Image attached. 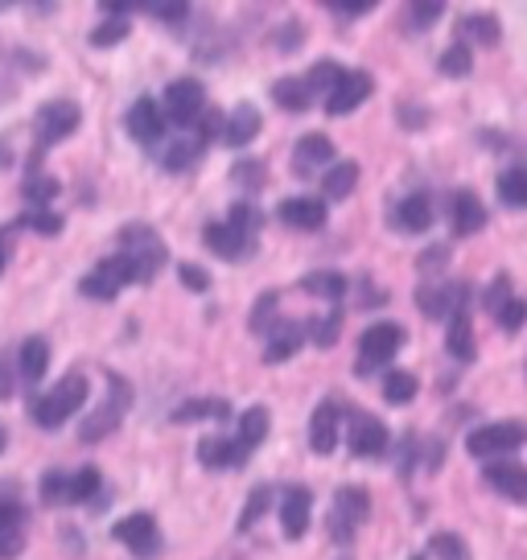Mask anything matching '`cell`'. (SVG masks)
Segmentation results:
<instances>
[{
  "instance_id": "34",
  "label": "cell",
  "mask_w": 527,
  "mask_h": 560,
  "mask_svg": "<svg viewBox=\"0 0 527 560\" xmlns=\"http://www.w3.org/2000/svg\"><path fill=\"white\" fill-rule=\"evenodd\" d=\"M42 503H50V508L74 503V474H67V470L46 474V478H42Z\"/></svg>"
},
{
  "instance_id": "53",
  "label": "cell",
  "mask_w": 527,
  "mask_h": 560,
  "mask_svg": "<svg viewBox=\"0 0 527 560\" xmlns=\"http://www.w3.org/2000/svg\"><path fill=\"white\" fill-rule=\"evenodd\" d=\"M177 277H181V284L194 289V293H207V289H211V277H207L198 264H177Z\"/></svg>"
},
{
  "instance_id": "3",
  "label": "cell",
  "mask_w": 527,
  "mask_h": 560,
  "mask_svg": "<svg viewBox=\"0 0 527 560\" xmlns=\"http://www.w3.org/2000/svg\"><path fill=\"white\" fill-rule=\"evenodd\" d=\"M527 445V424L524 420H499V424H482L466 438V450L475 457H503Z\"/></svg>"
},
{
  "instance_id": "51",
  "label": "cell",
  "mask_w": 527,
  "mask_h": 560,
  "mask_svg": "<svg viewBox=\"0 0 527 560\" xmlns=\"http://www.w3.org/2000/svg\"><path fill=\"white\" fill-rule=\"evenodd\" d=\"M527 322V305L519 298H511L507 305H503V310H499V326H503V330H519V326H524Z\"/></svg>"
},
{
  "instance_id": "39",
  "label": "cell",
  "mask_w": 527,
  "mask_h": 560,
  "mask_svg": "<svg viewBox=\"0 0 527 560\" xmlns=\"http://www.w3.org/2000/svg\"><path fill=\"white\" fill-rule=\"evenodd\" d=\"M342 74H347V70L338 67V62H317V67L305 74V83H309L314 95H326V100H330V91L342 83Z\"/></svg>"
},
{
  "instance_id": "23",
  "label": "cell",
  "mask_w": 527,
  "mask_h": 560,
  "mask_svg": "<svg viewBox=\"0 0 527 560\" xmlns=\"http://www.w3.org/2000/svg\"><path fill=\"white\" fill-rule=\"evenodd\" d=\"M281 219L297 231H317L326 223V202H317V198H289V202H281Z\"/></svg>"
},
{
  "instance_id": "31",
  "label": "cell",
  "mask_w": 527,
  "mask_h": 560,
  "mask_svg": "<svg viewBox=\"0 0 527 560\" xmlns=\"http://www.w3.org/2000/svg\"><path fill=\"white\" fill-rule=\"evenodd\" d=\"M272 100H277L284 112H305L309 100H314V91H309L305 79H281V83L272 88Z\"/></svg>"
},
{
  "instance_id": "4",
  "label": "cell",
  "mask_w": 527,
  "mask_h": 560,
  "mask_svg": "<svg viewBox=\"0 0 527 560\" xmlns=\"http://www.w3.org/2000/svg\"><path fill=\"white\" fill-rule=\"evenodd\" d=\"M371 515V494L363 487H342L335 494V508H330V520H326V527H330V536H335L338 544H351L354 532L363 527V520Z\"/></svg>"
},
{
  "instance_id": "32",
  "label": "cell",
  "mask_w": 527,
  "mask_h": 560,
  "mask_svg": "<svg viewBox=\"0 0 527 560\" xmlns=\"http://www.w3.org/2000/svg\"><path fill=\"white\" fill-rule=\"evenodd\" d=\"M268 429H272V417H268V408H247L244 417H239V441H244L247 450H256V445H264V438H268Z\"/></svg>"
},
{
  "instance_id": "44",
  "label": "cell",
  "mask_w": 527,
  "mask_h": 560,
  "mask_svg": "<svg viewBox=\"0 0 527 560\" xmlns=\"http://www.w3.org/2000/svg\"><path fill=\"white\" fill-rule=\"evenodd\" d=\"M441 74H449V79H466V74H470V46L454 42L449 50L441 54Z\"/></svg>"
},
{
  "instance_id": "43",
  "label": "cell",
  "mask_w": 527,
  "mask_h": 560,
  "mask_svg": "<svg viewBox=\"0 0 527 560\" xmlns=\"http://www.w3.org/2000/svg\"><path fill=\"white\" fill-rule=\"evenodd\" d=\"M268 508H272V487H256L251 494H247L244 515H239V532H251V527H256V520H260Z\"/></svg>"
},
{
  "instance_id": "25",
  "label": "cell",
  "mask_w": 527,
  "mask_h": 560,
  "mask_svg": "<svg viewBox=\"0 0 527 560\" xmlns=\"http://www.w3.org/2000/svg\"><path fill=\"white\" fill-rule=\"evenodd\" d=\"M454 231L457 235H478V231L487 228V210H482V202H478V194L461 190L454 194Z\"/></svg>"
},
{
  "instance_id": "20",
  "label": "cell",
  "mask_w": 527,
  "mask_h": 560,
  "mask_svg": "<svg viewBox=\"0 0 527 560\" xmlns=\"http://www.w3.org/2000/svg\"><path fill=\"white\" fill-rule=\"evenodd\" d=\"M335 161V140L321 137V132H309V137L297 140V153H293V165H297L301 177H314V170L330 165Z\"/></svg>"
},
{
  "instance_id": "2",
  "label": "cell",
  "mask_w": 527,
  "mask_h": 560,
  "mask_svg": "<svg viewBox=\"0 0 527 560\" xmlns=\"http://www.w3.org/2000/svg\"><path fill=\"white\" fill-rule=\"evenodd\" d=\"M120 256L137 268L141 284H149L165 268V260H169V252H165V244H161L157 231L149 228V223H132V228L120 231Z\"/></svg>"
},
{
  "instance_id": "22",
  "label": "cell",
  "mask_w": 527,
  "mask_h": 560,
  "mask_svg": "<svg viewBox=\"0 0 527 560\" xmlns=\"http://www.w3.org/2000/svg\"><path fill=\"white\" fill-rule=\"evenodd\" d=\"M396 228L424 235V231L433 228V198L429 194H408L405 202L396 207Z\"/></svg>"
},
{
  "instance_id": "9",
  "label": "cell",
  "mask_w": 527,
  "mask_h": 560,
  "mask_svg": "<svg viewBox=\"0 0 527 560\" xmlns=\"http://www.w3.org/2000/svg\"><path fill=\"white\" fill-rule=\"evenodd\" d=\"M116 540H120L132 557H157V548H161L157 520L144 515V511H137V515H128V520L116 524Z\"/></svg>"
},
{
  "instance_id": "11",
  "label": "cell",
  "mask_w": 527,
  "mask_h": 560,
  "mask_svg": "<svg viewBox=\"0 0 527 560\" xmlns=\"http://www.w3.org/2000/svg\"><path fill=\"white\" fill-rule=\"evenodd\" d=\"M79 128V107L71 100H58V104H46L37 112V140L50 149L58 140H67Z\"/></svg>"
},
{
  "instance_id": "60",
  "label": "cell",
  "mask_w": 527,
  "mask_h": 560,
  "mask_svg": "<svg viewBox=\"0 0 527 560\" xmlns=\"http://www.w3.org/2000/svg\"><path fill=\"white\" fill-rule=\"evenodd\" d=\"M9 161H13V153H9L4 144H0V165H9Z\"/></svg>"
},
{
  "instance_id": "33",
  "label": "cell",
  "mask_w": 527,
  "mask_h": 560,
  "mask_svg": "<svg viewBox=\"0 0 527 560\" xmlns=\"http://www.w3.org/2000/svg\"><path fill=\"white\" fill-rule=\"evenodd\" d=\"M445 347H449V354L461 359V363H470V359H475V334H470V317L466 314H457L454 322H449Z\"/></svg>"
},
{
  "instance_id": "26",
  "label": "cell",
  "mask_w": 527,
  "mask_h": 560,
  "mask_svg": "<svg viewBox=\"0 0 527 560\" xmlns=\"http://www.w3.org/2000/svg\"><path fill=\"white\" fill-rule=\"evenodd\" d=\"M256 132H260V112L251 104H239V107H231V116L223 120V140L227 144H247V140H256Z\"/></svg>"
},
{
  "instance_id": "5",
  "label": "cell",
  "mask_w": 527,
  "mask_h": 560,
  "mask_svg": "<svg viewBox=\"0 0 527 560\" xmlns=\"http://www.w3.org/2000/svg\"><path fill=\"white\" fill-rule=\"evenodd\" d=\"M400 347H405V326H396V322H379V326L363 330V338H359V375H371L375 368L391 363L400 354Z\"/></svg>"
},
{
  "instance_id": "29",
  "label": "cell",
  "mask_w": 527,
  "mask_h": 560,
  "mask_svg": "<svg viewBox=\"0 0 527 560\" xmlns=\"http://www.w3.org/2000/svg\"><path fill=\"white\" fill-rule=\"evenodd\" d=\"M354 182H359V165L354 161H338V165H330V174L321 177V190H326L330 202H338V198H347L354 190Z\"/></svg>"
},
{
  "instance_id": "13",
  "label": "cell",
  "mask_w": 527,
  "mask_h": 560,
  "mask_svg": "<svg viewBox=\"0 0 527 560\" xmlns=\"http://www.w3.org/2000/svg\"><path fill=\"white\" fill-rule=\"evenodd\" d=\"M338 438H342V408L335 400H321L314 420H309V445H314V454H335Z\"/></svg>"
},
{
  "instance_id": "30",
  "label": "cell",
  "mask_w": 527,
  "mask_h": 560,
  "mask_svg": "<svg viewBox=\"0 0 527 560\" xmlns=\"http://www.w3.org/2000/svg\"><path fill=\"white\" fill-rule=\"evenodd\" d=\"M301 289L314 293V298H326L330 305H338L342 293H347V277H342V272H309V277L301 280Z\"/></svg>"
},
{
  "instance_id": "55",
  "label": "cell",
  "mask_w": 527,
  "mask_h": 560,
  "mask_svg": "<svg viewBox=\"0 0 527 560\" xmlns=\"http://www.w3.org/2000/svg\"><path fill=\"white\" fill-rule=\"evenodd\" d=\"M482 301H487V310H491V314L499 317V310H503V305L511 301V280H507V277H499V280L491 284V289H487V298H482Z\"/></svg>"
},
{
  "instance_id": "46",
  "label": "cell",
  "mask_w": 527,
  "mask_h": 560,
  "mask_svg": "<svg viewBox=\"0 0 527 560\" xmlns=\"http://www.w3.org/2000/svg\"><path fill=\"white\" fill-rule=\"evenodd\" d=\"M99 487H104V478H99V470H95V466L74 470V503H91V499L99 494Z\"/></svg>"
},
{
  "instance_id": "50",
  "label": "cell",
  "mask_w": 527,
  "mask_h": 560,
  "mask_svg": "<svg viewBox=\"0 0 527 560\" xmlns=\"http://www.w3.org/2000/svg\"><path fill=\"white\" fill-rule=\"evenodd\" d=\"M141 9H149L153 18H165V21H181L186 13H190V4H186V0H165V4H161V0H144Z\"/></svg>"
},
{
  "instance_id": "16",
  "label": "cell",
  "mask_w": 527,
  "mask_h": 560,
  "mask_svg": "<svg viewBox=\"0 0 527 560\" xmlns=\"http://www.w3.org/2000/svg\"><path fill=\"white\" fill-rule=\"evenodd\" d=\"M466 298H470V289H466V284H437V289H421V293H417L424 314L449 317V322H454L457 314H466V310H461Z\"/></svg>"
},
{
  "instance_id": "28",
  "label": "cell",
  "mask_w": 527,
  "mask_h": 560,
  "mask_svg": "<svg viewBox=\"0 0 527 560\" xmlns=\"http://www.w3.org/2000/svg\"><path fill=\"white\" fill-rule=\"evenodd\" d=\"M46 368H50V347H46V338H25V347H21V375L37 384V380H46Z\"/></svg>"
},
{
  "instance_id": "38",
  "label": "cell",
  "mask_w": 527,
  "mask_h": 560,
  "mask_svg": "<svg viewBox=\"0 0 527 560\" xmlns=\"http://www.w3.org/2000/svg\"><path fill=\"white\" fill-rule=\"evenodd\" d=\"M227 223L239 231V235H247V240L256 244V235H260V228H264V214L251 207V202H235V207H231V214H227Z\"/></svg>"
},
{
  "instance_id": "49",
  "label": "cell",
  "mask_w": 527,
  "mask_h": 560,
  "mask_svg": "<svg viewBox=\"0 0 527 560\" xmlns=\"http://www.w3.org/2000/svg\"><path fill=\"white\" fill-rule=\"evenodd\" d=\"M128 37V18H107L104 25H95V34H91V46H116Z\"/></svg>"
},
{
  "instance_id": "18",
  "label": "cell",
  "mask_w": 527,
  "mask_h": 560,
  "mask_svg": "<svg viewBox=\"0 0 527 560\" xmlns=\"http://www.w3.org/2000/svg\"><path fill=\"white\" fill-rule=\"evenodd\" d=\"M309 511H314V494L305 487L284 490V503H281V527L289 540H301L305 527H309Z\"/></svg>"
},
{
  "instance_id": "8",
  "label": "cell",
  "mask_w": 527,
  "mask_h": 560,
  "mask_svg": "<svg viewBox=\"0 0 527 560\" xmlns=\"http://www.w3.org/2000/svg\"><path fill=\"white\" fill-rule=\"evenodd\" d=\"M165 116L174 124H198L202 116H207V91H202V83L198 79H177V83H169L165 88Z\"/></svg>"
},
{
  "instance_id": "19",
  "label": "cell",
  "mask_w": 527,
  "mask_h": 560,
  "mask_svg": "<svg viewBox=\"0 0 527 560\" xmlns=\"http://www.w3.org/2000/svg\"><path fill=\"white\" fill-rule=\"evenodd\" d=\"M305 334H309L305 322H277L272 334H268L264 359H268V363H284V359H293V354L301 350V342H305Z\"/></svg>"
},
{
  "instance_id": "7",
  "label": "cell",
  "mask_w": 527,
  "mask_h": 560,
  "mask_svg": "<svg viewBox=\"0 0 527 560\" xmlns=\"http://www.w3.org/2000/svg\"><path fill=\"white\" fill-rule=\"evenodd\" d=\"M107 387H112V400L95 412V417L83 420V429H79V438L87 441V445H95V441H104L116 424L124 420V412H128V404H132V387L124 384L116 371H107Z\"/></svg>"
},
{
  "instance_id": "1",
  "label": "cell",
  "mask_w": 527,
  "mask_h": 560,
  "mask_svg": "<svg viewBox=\"0 0 527 560\" xmlns=\"http://www.w3.org/2000/svg\"><path fill=\"white\" fill-rule=\"evenodd\" d=\"M87 375H79V371H71L62 384H54V392H46V396H30V417L42 424V429H58L67 417H74L83 404H87Z\"/></svg>"
},
{
  "instance_id": "21",
  "label": "cell",
  "mask_w": 527,
  "mask_h": 560,
  "mask_svg": "<svg viewBox=\"0 0 527 560\" xmlns=\"http://www.w3.org/2000/svg\"><path fill=\"white\" fill-rule=\"evenodd\" d=\"M25 548V508L0 503V560H13Z\"/></svg>"
},
{
  "instance_id": "36",
  "label": "cell",
  "mask_w": 527,
  "mask_h": 560,
  "mask_svg": "<svg viewBox=\"0 0 527 560\" xmlns=\"http://www.w3.org/2000/svg\"><path fill=\"white\" fill-rule=\"evenodd\" d=\"M223 420L231 417V404L227 400H186L181 408L174 412L177 424H186V420Z\"/></svg>"
},
{
  "instance_id": "42",
  "label": "cell",
  "mask_w": 527,
  "mask_h": 560,
  "mask_svg": "<svg viewBox=\"0 0 527 560\" xmlns=\"http://www.w3.org/2000/svg\"><path fill=\"white\" fill-rule=\"evenodd\" d=\"M277 301H281L277 293H260V298H256V310H251V330L264 334V338L277 326Z\"/></svg>"
},
{
  "instance_id": "45",
  "label": "cell",
  "mask_w": 527,
  "mask_h": 560,
  "mask_svg": "<svg viewBox=\"0 0 527 560\" xmlns=\"http://www.w3.org/2000/svg\"><path fill=\"white\" fill-rule=\"evenodd\" d=\"M429 552H433L437 560H470V552H466L461 536H454V532H441V536H433V540H429Z\"/></svg>"
},
{
  "instance_id": "59",
  "label": "cell",
  "mask_w": 527,
  "mask_h": 560,
  "mask_svg": "<svg viewBox=\"0 0 527 560\" xmlns=\"http://www.w3.org/2000/svg\"><path fill=\"white\" fill-rule=\"evenodd\" d=\"M4 264H9V247H4V231H0V272H4Z\"/></svg>"
},
{
  "instance_id": "52",
  "label": "cell",
  "mask_w": 527,
  "mask_h": 560,
  "mask_svg": "<svg viewBox=\"0 0 527 560\" xmlns=\"http://www.w3.org/2000/svg\"><path fill=\"white\" fill-rule=\"evenodd\" d=\"M235 182L247 186V190H260L264 186V161H239V165H235Z\"/></svg>"
},
{
  "instance_id": "47",
  "label": "cell",
  "mask_w": 527,
  "mask_h": 560,
  "mask_svg": "<svg viewBox=\"0 0 527 560\" xmlns=\"http://www.w3.org/2000/svg\"><path fill=\"white\" fill-rule=\"evenodd\" d=\"M21 228H34V231H42V235H58V231H62V219L50 214L46 207H30L21 214Z\"/></svg>"
},
{
  "instance_id": "24",
  "label": "cell",
  "mask_w": 527,
  "mask_h": 560,
  "mask_svg": "<svg viewBox=\"0 0 527 560\" xmlns=\"http://www.w3.org/2000/svg\"><path fill=\"white\" fill-rule=\"evenodd\" d=\"M207 247H211L214 256H223V260H239V256L251 252V240L239 235L231 223H211V228H207Z\"/></svg>"
},
{
  "instance_id": "57",
  "label": "cell",
  "mask_w": 527,
  "mask_h": 560,
  "mask_svg": "<svg viewBox=\"0 0 527 560\" xmlns=\"http://www.w3.org/2000/svg\"><path fill=\"white\" fill-rule=\"evenodd\" d=\"M277 37H281V50L289 54V50H297V46H301V37H305V30H301L297 21H289V25H284V30H281Z\"/></svg>"
},
{
  "instance_id": "54",
  "label": "cell",
  "mask_w": 527,
  "mask_h": 560,
  "mask_svg": "<svg viewBox=\"0 0 527 560\" xmlns=\"http://www.w3.org/2000/svg\"><path fill=\"white\" fill-rule=\"evenodd\" d=\"M408 9H412V25H417V30L433 25V21L445 13V4H441V0H421V4H408Z\"/></svg>"
},
{
  "instance_id": "48",
  "label": "cell",
  "mask_w": 527,
  "mask_h": 560,
  "mask_svg": "<svg viewBox=\"0 0 527 560\" xmlns=\"http://www.w3.org/2000/svg\"><path fill=\"white\" fill-rule=\"evenodd\" d=\"M338 326H342V314H330V317H317V322H309V334H314V342L321 350H330L338 342Z\"/></svg>"
},
{
  "instance_id": "17",
  "label": "cell",
  "mask_w": 527,
  "mask_h": 560,
  "mask_svg": "<svg viewBox=\"0 0 527 560\" xmlns=\"http://www.w3.org/2000/svg\"><path fill=\"white\" fill-rule=\"evenodd\" d=\"M482 474H487V482H491L503 499L527 508V466H519V462H491Z\"/></svg>"
},
{
  "instance_id": "15",
  "label": "cell",
  "mask_w": 527,
  "mask_h": 560,
  "mask_svg": "<svg viewBox=\"0 0 527 560\" xmlns=\"http://www.w3.org/2000/svg\"><path fill=\"white\" fill-rule=\"evenodd\" d=\"M124 128L132 132V140H141V144H153V140L165 132V112H161L157 100H137V104L128 107V116H124Z\"/></svg>"
},
{
  "instance_id": "37",
  "label": "cell",
  "mask_w": 527,
  "mask_h": 560,
  "mask_svg": "<svg viewBox=\"0 0 527 560\" xmlns=\"http://www.w3.org/2000/svg\"><path fill=\"white\" fill-rule=\"evenodd\" d=\"M499 198L507 207H527V165H515L507 174H499Z\"/></svg>"
},
{
  "instance_id": "14",
  "label": "cell",
  "mask_w": 527,
  "mask_h": 560,
  "mask_svg": "<svg viewBox=\"0 0 527 560\" xmlns=\"http://www.w3.org/2000/svg\"><path fill=\"white\" fill-rule=\"evenodd\" d=\"M371 91H375V83H371L367 70H347V74H342V83L330 91L326 112H330V116H347V112H354V107L367 100Z\"/></svg>"
},
{
  "instance_id": "6",
  "label": "cell",
  "mask_w": 527,
  "mask_h": 560,
  "mask_svg": "<svg viewBox=\"0 0 527 560\" xmlns=\"http://www.w3.org/2000/svg\"><path fill=\"white\" fill-rule=\"evenodd\" d=\"M124 284H141V277H137V268L124 260V256H112V260L95 264L87 277L79 280V289H83V298L91 301H112L116 293H120Z\"/></svg>"
},
{
  "instance_id": "10",
  "label": "cell",
  "mask_w": 527,
  "mask_h": 560,
  "mask_svg": "<svg viewBox=\"0 0 527 560\" xmlns=\"http://www.w3.org/2000/svg\"><path fill=\"white\" fill-rule=\"evenodd\" d=\"M347 445L359 457H379L387 450V424L367 412H351V429H347Z\"/></svg>"
},
{
  "instance_id": "41",
  "label": "cell",
  "mask_w": 527,
  "mask_h": 560,
  "mask_svg": "<svg viewBox=\"0 0 527 560\" xmlns=\"http://www.w3.org/2000/svg\"><path fill=\"white\" fill-rule=\"evenodd\" d=\"M25 198H30L34 207H50L54 198H58V182L46 174H37V170H30V177H25Z\"/></svg>"
},
{
  "instance_id": "12",
  "label": "cell",
  "mask_w": 527,
  "mask_h": 560,
  "mask_svg": "<svg viewBox=\"0 0 527 560\" xmlns=\"http://www.w3.org/2000/svg\"><path fill=\"white\" fill-rule=\"evenodd\" d=\"M247 454L251 450L239 438H207L198 445V462L211 466V470H244Z\"/></svg>"
},
{
  "instance_id": "40",
  "label": "cell",
  "mask_w": 527,
  "mask_h": 560,
  "mask_svg": "<svg viewBox=\"0 0 527 560\" xmlns=\"http://www.w3.org/2000/svg\"><path fill=\"white\" fill-rule=\"evenodd\" d=\"M384 396L387 404H412V396H417V375L412 371H387Z\"/></svg>"
},
{
  "instance_id": "58",
  "label": "cell",
  "mask_w": 527,
  "mask_h": 560,
  "mask_svg": "<svg viewBox=\"0 0 527 560\" xmlns=\"http://www.w3.org/2000/svg\"><path fill=\"white\" fill-rule=\"evenodd\" d=\"M13 384H17V380H13V368L0 359V400H9V396H13Z\"/></svg>"
},
{
  "instance_id": "61",
  "label": "cell",
  "mask_w": 527,
  "mask_h": 560,
  "mask_svg": "<svg viewBox=\"0 0 527 560\" xmlns=\"http://www.w3.org/2000/svg\"><path fill=\"white\" fill-rule=\"evenodd\" d=\"M0 450H4V424H0Z\"/></svg>"
},
{
  "instance_id": "35",
  "label": "cell",
  "mask_w": 527,
  "mask_h": 560,
  "mask_svg": "<svg viewBox=\"0 0 527 560\" xmlns=\"http://www.w3.org/2000/svg\"><path fill=\"white\" fill-rule=\"evenodd\" d=\"M198 158H202V137H181L165 149V170L181 174V170H190Z\"/></svg>"
},
{
  "instance_id": "27",
  "label": "cell",
  "mask_w": 527,
  "mask_h": 560,
  "mask_svg": "<svg viewBox=\"0 0 527 560\" xmlns=\"http://www.w3.org/2000/svg\"><path fill=\"white\" fill-rule=\"evenodd\" d=\"M457 37H461V46H470V42H478V46H499V42H503V30H499L494 18L478 13V18H461Z\"/></svg>"
},
{
  "instance_id": "56",
  "label": "cell",
  "mask_w": 527,
  "mask_h": 560,
  "mask_svg": "<svg viewBox=\"0 0 527 560\" xmlns=\"http://www.w3.org/2000/svg\"><path fill=\"white\" fill-rule=\"evenodd\" d=\"M326 9H335V13H342V18H363V13L375 9V0H330Z\"/></svg>"
}]
</instances>
